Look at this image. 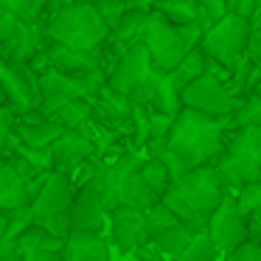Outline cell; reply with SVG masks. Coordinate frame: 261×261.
Returning a JSON list of instances; mask_svg holds the SVG:
<instances>
[{
  "label": "cell",
  "instance_id": "bcb514c9",
  "mask_svg": "<svg viewBox=\"0 0 261 261\" xmlns=\"http://www.w3.org/2000/svg\"><path fill=\"white\" fill-rule=\"evenodd\" d=\"M6 236V214H0V239Z\"/></svg>",
  "mask_w": 261,
  "mask_h": 261
},
{
  "label": "cell",
  "instance_id": "d6986e66",
  "mask_svg": "<svg viewBox=\"0 0 261 261\" xmlns=\"http://www.w3.org/2000/svg\"><path fill=\"white\" fill-rule=\"evenodd\" d=\"M62 132H65V126L59 124L57 118H51V115L45 118L40 110L25 113V115H17V118H14V135H17V141L25 143V146L48 149L59 135H62Z\"/></svg>",
  "mask_w": 261,
  "mask_h": 261
},
{
  "label": "cell",
  "instance_id": "1f68e13d",
  "mask_svg": "<svg viewBox=\"0 0 261 261\" xmlns=\"http://www.w3.org/2000/svg\"><path fill=\"white\" fill-rule=\"evenodd\" d=\"M12 152H17L25 163L34 166V171H54L51 169V149H37V146H25V143H14Z\"/></svg>",
  "mask_w": 261,
  "mask_h": 261
},
{
  "label": "cell",
  "instance_id": "6da1fadb",
  "mask_svg": "<svg viewBox=\"0 0 261 261\" xmlns=\"http://www.w3.org/2000/svg\"><path fill=\"white\" fill-rule=\"evenodd\" d=\"M227 194V186L222 180V174L216 171L214 163L194 166L191 171L174 180L169 186V191L160 197V202L182 222L194 233L205 230L211 214L216 211V205L222 202V197Z\"/></svg>",
  "mask_w": 261,
  "mask_h": 261
},
{
  "label": "cell",
  "instance_id": "7bdbcfd3",
  "mask_svg": "<svg viewBox=\"0 0 261 261\" xmlns=\"http://www.w3.org/2000/svg\"><path fill=\"white\" fill-rule=\"evenodd\" d=\"M247 230H250V239L261 244V208L247 214Z\"/></svg>",
  "mask_w": 261,
  "mask_h": 261
},
{
  "label": "cell",
  "instance_id": "e575fe53",
  "mask_svg": "<svg viewBox=\"0 0 261 261\" xmlns=\"http://www.w3.org/2000/svg\"><path fill=\"white\" fill-rule=\"evenodd\" d=\"M236 205L244 216H247L250 211L261 208V180H253V182H247V186L236 188Z\"/></svg>",
  "mask_w": 261,
  "mask_h": 261
},
{
  "label": "cell",
  "instance_id": "4316f807",
  "mask_svg": "<svg viewBox=\"0 0 261 261\" xmlns=\"http://www.w3.org/2000/svg\"><path fill=\"white\" fill-rule=\"evenodd\" d=\"M216 255H219V247L214 244V239H211L205 230H199V233L191 236L188 247L182 250L174 261H216Z\"/></svg>",
  "mask_w": 261,
  "mask_h": 261
},
{
  "label": "cell",
  "instance_id": "9a60e30c",
  "mask_svg": "<svg viewBox=\"0 0 261 261\" xmlns=\"http://www.w3.org/2000/svg\"><path fill=\"white\" fill-rule=\"evenodd\" d=\"M107 230L121 253H132L149 242L146 216H143V211L129 208V205H115L107 211Z\"/></svg>",
  "mask_w": 261,
  "mask_h": 261
},
{
  "label": "cell",
  "instance_id": "5b68a950",
  "mask_svg": "<svg viewBox=\"0 0 261 261\" xmlns=\"http://www.w3.org/2000/svg\"><path fill=\"white\" fill-rule=\"evenodd\" d=\"M73 194H76V186L70 180V174L48 171L45 186L40 188L34 202L29 205L31 222L37 227H42V230L65 239L70 233V205H73Z\"/></svg>",
  "mask_w": 261,
  "mask_h": 261
},
{
  "label": "cell",
  "instance_id": "f35d334b",
  "mask_svg": "<svg viewBox=\"0 0 261 261\" xmlns=\"http://www.w3.org/2000/svg\"><path fill=\"white\" fill-rule=\"evenodd\" d=\"M0 261H23L17 239H0Z\"/></svg>",
  "mask_w": 261,
  "mask_h": 261
},
{
  "label": "cell",
  "instance_id": "ffe728a7",
  "mask_svg": "<svg viewBox=\"0 0 261 261\" xmlns=\"http://www.w3.org/2000/svg\"><path fill=\"white\" fill-rule=\"evenodd\" d=\"M62 261H110V242L101 230H70L62 244Z\"/></svg>",
  "mask_w": 261,
  "mask_h": 261
},
{
  "label": "cell",
  "instance_id": "277c9868",
  "mask_svg": "<svg viewBox=\"0 0 261 261\" xmlns=\"http://www.w3.org/2000/svg\"><path fill=\"white\" fill-rule=\"evenodd\" d=\"M214 166L227 188H242L261 180V126H233L230 141Z\"/></svg>",
  "mask_w": 261,
  "mask_h": 261
},
{
  "label": "cell",
  "instance_id": "d590c367",
  "mask_svg": "<svg viewBox=\"0 0 261 261\" xmlns=\"http://www.w3.org/2000/svg\"><path fill=\"white\" fill-rule=\"evenodd\" d=\"M31 225V208L29 205H20V208L9 211L6 214V236L3 239H20V233Z\"/></svg>",
  "mask_w": 261,
  "mask_h": 261
},
{
  "label": "cell",
  "instance_id": "44dd1931",
  "mask_svg": "<svg viewBox=\"0 0 261 261\" xmlns=\"http://www.w3.org/2000/svg\"><path fill=\"white\" fill-rule=\"evenodd\" d=\"M17 244H20V253H23V261H62L65 239L37 227L34 222L20 233Z\"/></svg>",
  "mask_w": 261,
  "mask_h": 261
},
{
  "label": "cell",
  "instance_id": "5bb4252c",
  "mask_svg": "<svg viewBox=\"0 0 261 261\" xmlns=\"http://www.w3.org/2000/svg\"><path fill=\"white\" fill-rule=\"evenodd\" d=\"M34 174H40V171H34V166L25 163L17 152L0 158V214L29 205L25 202V182Z\"/></svg>",
  "mask_w": 261,
  "mask_h": 261
},
{
  "label": "cell",
  "instance_id": "d6a6232c",
  "mask_svg": "<svg viewBox=\"0 0 261 261\" xmlns=\"http://www.w3.org/2000/svg\"><path fill=\"white\" fill-rule=\"evenodd\" d=\"M14 110L9 107H0V158L12 152V146L17 143V135H14Z\"/></svg>",
  "mask_w": 261,
  "mask_h": 261
},
{
  "label": "cell",
  "instance_id": "52a82bcc",
  "mask_svg": "<svg viewBox=\"0 0 261 261\" xmlns=\"http://www.w3.org/2000/svg\"><path fill=\"white\" fill-rule=\"evenodd\" d=\"M250 20L239 17V14L227 12L222 20H216L211 29H205L202 40H199V48L208 59L225 65L230 70V65L247 51V40H250Z\"/></svg>",
  "mask_w": 261,
  "mask_h": 261
},
{
  "label": "cell",
  "instance_id": "7dc6e473",
  "mask_svg": "<svg viewBox=\"0 0 261 261\" xmlns=\"http://www.w3.org/2000/svg\"><path fill=\"white\" fill-rule=\"evenodd\" d=\"M0 107H6V93H3V85H0Z\"/></svg>",
  "mask_w": 261,
  "mask_h": 261
},
{
  "label": "cell",
  "instance_id": "ab89813d",
  "mask_svg": "<svg viewBox=\"0 0 261 261\" xmlns=\"http://www.w3.org/2000/svg\"><path fill=\"white\" fill-rule=\"evenodd\" d=\"M247 57L255 65H261V23L250 29V40H247Z\"/></svg>",
  "mask_w": 261,
  "mask_h": 261
},
{
  "label": "cell",
  "instance_id": "74e56055",
  "mask_svg": "<svg viewBox=\"0 0 261 261\" xmlns=\"http://www.w3.org/2000/svg\"><path fill=\"white\" fill-rule=\"evenodd\" d=\"M225 261H261V244L253 242V239H247V242H242L239 247H233Z\"/></svg>",
  "mask_w": 261,
  "mask_h": 261
},
{
  "label": "cell",
  "instance_id": "9c48e42d",
  "mask_svg": "<svg viewBox=\"0 0 261 261\" xmlns=\"http://www.w3.org/2000/svg\"><path fill=\"white\" fill-rule=\"evenodd\" d=\"M180 98H182V107L197 110V113H205L219 121H230L233 107H236L227 85L214 73H202L197 79H191L188 85H182Z\"/></svg>",
  "mask_w": 261,
  "mask_h": 261
},
{
  "label": "cell",
  "instance_id": "83f0119b",
  "mask_svg": "<svg viewBox=\"0 0 261 261\" xmlns=\"http://www.w3.org/2000/svg\"><path fill=\"white\" fill-rule=\"evenodd\" d=\"M141 177L146 180V186L152 188L154 194H158V199L163 197L166 191H169V186H171V177H169V171H166V166L160 163L158 158H146L141 163Z\"/></svg>",
  "mask_w": 261,
  "mask_h": 261
},
{
  "label": "cell",
  "instance_id": "cb8c5ba5",
  "mask_svg": "<svg viewBox=\"0 0 261 261\" xmlns=\"http://www.w3.org/2000/svg\"><path fill=\"white\" fill-rule=\"evenodd\" d=\"M191 236H194V230L188 225H182V222H174V225H169L166 230H160V233H154L149 242L154 244V247L160 250V253L166 255V258H171L174 261L177 255L182 253V250L188 247V242H191Z\"/></svg>",
  "mask_w": 261,
  "mask_h": 261
},
{
  "label": "cell",
  "instance_id": "ee69618b",
  "mask_svg": "<svg viewBox=\"0 0 261 261\" xmlns=\"http://www.w3.org/2000/svg\"><path fill=\"white\" fill-rule=\"evenodd\" d=\"M158 0H126V9H141V12H152Z\"/></svg>",
  "mask_w": 261,
  "mask_h": 261
},
{
  "label": "cell",
  "instance_id": "b9f144b4",
  "mask_svg": "<svg viewBox=\"0 0 261 261\" xmlns=\"http://www.w3.org/2000/svg\"><path fill=\"white\" fill-rule=\"evenodd\" d=\"M227 12L239 14V17H253L255 12V0H227Z\"/></svg>",
  "mask_w": 261,
  "mask_h": 261
},
{
  "label": "cell",
  "instance_id": "836d02e7",
  "mask_svg": "<svg viewBox=\"0 0 261 261\" xmlns=\"http://www.w3.org/2000/svg\"><path fill=\"white\" fill-rule=\"evenodd\" d=\"M199 14H197V23L202 29H211L216 20H222L227 14V0H197Z\"/></svg>",
  "mask_w": 261,
  "mask_h": 261
},
{
  "label": "cell",
  "instance_id": "7a4b0ae2",
  "mask_svg": "<svg viewBox=\"0 0 261 261\" xmlns=\"http://www.w3.org/2000/svg\"><path fill=\"white\" fill-rule=\"evenodd\" d=\"M225 126H227V121L211 118L205 113L182 107L174 115V124H171L166 143L180 158H186L191 166H205V163H214L222 154V149H225V143H227Z\"/></svg>",
  "mask_w": 261,
  "mask_h": 261
},
{
  "label": "cell",
  "instance_id": "60d3db41",
  "mask_svg": "<svg viewBox=\"0 0 261 261\" xmlns=\"http://www.w3.org/2000/svg\"><path fill=\"white\" fill-rule=\"evenodd\" d=\"M132 255H135V261H166V255L160 253L152 242H146V244H141L138 250H132Z\"/></svg>",
  "mask_w": 261,
  "mask_h": 261
},
{
  "label": "cell",
  "instance_id": "3957f363",
  "mask_svg": "<svg viewBox=\"0 0 261 261\" xmlns=\"http://www.w3.org/2000/svg\"><path fill=\"white\" fill-rule=\"evenodd\" d=\"M42 31L45 40L82 51H98L110 37V25L104 23L96 3H65L54 9Z\"/></svg>",
  "mask_w": 261,
  "mask_h": 261
},
{
  "label": "cell",
  "instance_id": "8d00e7d4",
  "mask_svg": "<svg viewBox=\"0 0 261 261\" xmlns=\"http://www.w3.org/2000/svg\"><path fill=\"white\" fill-rule=\"evenodd\" d=\"M174 124V115H166L160 110H149V138L146 141H166Z\"/></svg>",
  "mask_w": 261,
  "mask_h": 261
},
{
  "label": "cell",
  "instance_id": "7402d4cb",
  "mask_svg": "<svg viewBox=\"0 0 261 261\" xmlns=\"http://www.w3.org/2000/svg\"><path fill=\"white\" fill-rule=\"evenodd\" d=\"M115 202L129 205V208H138V211H146V208H152L154 202H160V199H158V194L146 186L141 171H132V174L121 177V180L115 182Z\"/></svg>",
  "mask_w": 261,
  "mask_h": 261
},
{
  "label": "cell",
  "instance_id": "30bf717a",
  "mask_svg": "<svg viewBox=\"0 0 261 261\" xmlns=\"http://www.w3.org/2000/svg\"><path fill=\"white\" fill-rule=\"evenodd\" d=\"M0 85L6 93V104L14 115L34 113L40 107V73L31 65L9 62L0 57Z\"/></svg>",
  "mask_w": 261,
  "mask_h": 261
},
{
  "label": "cell",
  "instance_id": "4dcf8cb0",
  "mask_svg": "<svg viewBox=\"0 0 261 261\" xmlns=\"http://www.w3.org/2000/svg\"><path fill=\"white\" fill-rule=\"evenodd\" d=\"M143 216H146V230H149V239L154 236V233H160V230H166L169 225H174V222H180L174 214H171L169 208H166L163 202H154L152 208H146L143 211Z\"/></svg>",
  "mask_w": 261,
  "mask_h": 261
},
{
  "label": "cell",
  "instance_id": "f6af8a7d",
  "mask_svg": "<svg viewBox=\"0 0 261 261\" xmlns=\"http://www.w3.org/2000/svg\"><path fill=\"white\" fill-rule=\"evenodd\" d=\"M65 3H98V0H51V6H54V9L65 6Z\"/></svg>",
  "mask_w": 261,
  "mask_h": 261
},
{
  "label": "cell",
  "instance_id": "603a6c76",
  "mask_svg": "<svg viewBox=\"0 0 261 261\" xmlns=\"http://www.w3.org/2000/svg\"><path fill=\"white\" fill-rule=\"evenodd\" d=\"M0 12L17 17L25 25H45L54 14L51 0H0Z\"/></svg>",
  "mask_w": 261,
  "mask_h": 261
},
{
  "label": "cell",
  "instance_id": "8992f818",
  "mask_svg": "<svg viewBox=\"0 0 261 261\" xmlns=\"http://www.w3.org/2000/svg\"><path fill=\"white\" fill-rule=\"evenodd\" d=\"M107 85V73L98 70L90 76H65L54 68H45L40 73V113L51 115L54 110H59L62 104L73 101V98H96L98 90Z\"/></svg>",
  "mask_w": 261,
  "mask_h": 261
},
{
  "label": "cell",
  "instance_id": "ba28073f",
  "mask_svg": "<svg viewBox=\"0 0 261 261\" xmlns=\"http://www.w3.org/2000/svg\"><path fill=\"white\" fill-rule=\"evenodd\" d=\"M141 42L146 45L152 62L158 65L160 70H171L188 51H191V45H188V40H186V31H182L180 25H171L169 20L160 12H154V9L146 17Z\"/></svg>",
  "mask_w": 261,
  "mask_h": 261
},
{
  "label": "cell",
  "instance_id": "ac0fdd59",
  "mask_svg": "<svg viewBox=\"0 0 261 261\" xmlns=\"http://www.w3.org/2000/svg\"><path fill=\"white\" fill-rule=\"evenodd\" d=\"M107 197L90 186H76L70 205V230H104L107 225Z\"/></svg>",
  "mask_w": 261,
  "mask_h": 261
},
{
  "label": "cell",
  "instance_id": "484cf974",
  "mask_svg": "<svg viewBox=\"0 0 261 261\" xmlns=\"http://www.w3.org/2000/svg\"><path fill=\"white\" fill-rule=\"evenodd\" d=\"M90 113H93L90 98H73V101L62 104L59 110H54L51 118H57L65 129H82V126L90 121Z\"/></svg>",
  "mask_w": 261,
  "mask_h": 261
},
{
  "label": "cell",
  "instance_id": "8fae6325",
  "mask_svg": "<svg viewBox=\"0 0 261 261\" xmlns=\"http://www.w3.org/2000/svg\"><path fill=\"white\" fill-rule=\"evenodd\" d=\"M98 126L87 121L82 129H65L57 141L51 143V169L62 174H73L87 158L96 154V141H98Z\"/></svg>",
  "mask_w": 261,
  "mask_h": 261
},
{
  "label": "cell",
  "instance_id": "4fadbf2b",
  "mask_svg": "<svg viewBox=\"0 0 261 261\" xmlns=\"http://www.w3.org/2000/svg\"><path fill=\"white\" fill-rule=\"evenodd\" d=\"M205 233L214 239V244L219 247V253H230L233 247H239L242 242L250 239L247 230V216L239 211L236 197H222V202L216 205V211L211 214L208 225H205Z\"/></svg>",
  "mask_w": 261,
  "mask_h": 261
},
{
  "label": "cell",
  "instance_id": "c3c4849f",
  "mask_svg": "<svg viewBox=\"0 0 261 261\" xmlns=\"http://www.w3.org/2000/svg\"><path fill=\"white\" fill-rule=\"evenodd\" d=\"M253 93H255V96L261 98V79H258V85H255V90H253Z\"/></svg>",
  "mask_w": 261,
  "mask_h": 261
},
{
  "label": "cell",
  "instance_id": "d4e9b609",
  "mask_svg": "<svg viewBox=\"0 0 261 261\" xmlns=\"http://www.w3.org/2000/svg\"><path fill=\"white\" fill-rule=\"evenodd\" d=\"M154 12H160L171 25H191V23H197L199 6H197V0H158Z\"/></svg>",
  "mask_w": 261,
  "mask_h": 261
},
{
  "label": "cell",
  "instance_id": "f1b7e54d",
  "mask_svg": "<svg viewBox=\"0 0 261 261\" xmlns=\"http://www.w3.org/2000/svg\"><path fill=\"white\" fill-rule=\"evenodd\" d=\"M230 121H233V126H261V98L255 93L242 96L239 107H233Z\"/></svg>",
  "mask_w": 261,
  "mask_h": 261
},
{
  "label": "cell",
  "instance_id": "e0dca14e",
  "mask_svg": "<svg viewBox=\"0 0 261 261\" xmlns=\"http://www.w3.org/2000/svg\"><path fill=\"white\" fill-rule=\"evenodd\" d=\"M45 54H48V68L59 70L65 76H90L104 70L101 65V48L98 51H82V48H68L59 42H45ZM107 73V70H104Z\"/></svg>",
  "mask_w": 261,
  "mask_h": 261
},
{
  "label": "cell",
  "instance_id": "f546056e",
  "mask_svg": "<svg viewBox=\"0 0 261 261\" xmlns=\"http://www.w3.org/2000/svg\"><path fill=\"white\" fill-rule=\"evenodd\" d=\"M171 73L177 76V79L182 82V85H188L191 79H197V76H202L205 73V54H202V48H191V51L186 54V57L180 59V62L171 68Z\"/></svg>",
  "mask_w": 261,
  "mask_h": 261
},
{
  "label": "cell",
  "instance_id": "2e32d148",
  "mask_svg": "<svg viewBox=\"0 0 261 261\" xmlns=\"http://www.w3.org/2000/svg\"><path fill=\"white\" fill-rule=\"evenodd\" d=\"M90 121L101 132H115V135H132V107L126 101V96L110 90L107 85L98 90V96L93 98V113Z\"/></svg>",
  "mask_w": 261,
  "mask_h": 261
},
{
  "label": "cell",
  "instance_id": "7c38bea8",
  "mask_svg": "<svg viewBox=\"0 0 261 261\" xmlns=\"http://www.w3.org/2000/svg\"><path fill=\"white\" fill-rule=\"evenodd\" d=\"M154 68H158V65L152 62L146 45L138 40V42H132V45L113 62V68L107 70V87L115 93H121V96H129L141 82H146L149 76H152Z\"/></svg>",
  "mask_w": 261,
  "mask_h": 261
}]
</instances>
